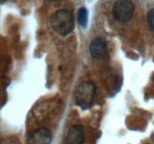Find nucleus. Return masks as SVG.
I'll list each match as a JSON object with an SVG mask.
<instances>
[{"label":"nucleus","instance_id":"nucleus-7","mask_svg":"<svg viewBox=\"0 0 154 144\" xmlns=\"http://www.w3.org/2000/svg\"><path fill=\"white\" fill-rule=\"evenodd\" d=\"M77 20L79 22V25L85 28L88 26V11L85 7H81L77 12Z\"/></svg>","mask_w":154,"mask_h":144},{"label":"nucleus","instance_id":"nucleus-5","mask_svg":"<svg viewBox=\"0 0 154 144\" xmlns=\"http://www.w3.org/2000/svg\"><path fill=\"white\" fill-rule=\"evenodd\" d=\"M107 51H108L107 43L101 38H95L89 45V52L91 54V57L95 59L104 58L107 56Z\"/></svg>","mask_w":154,"mask_h":144},{"label":"nucleus","instance_id":"nucleus-4","mask_svg":"<svg viewBox=\"0 0 154 144\" xmlns=\"http://www.w3.org/2000/svg\"><path fill=\"white\" fill-rule=\"evenodd\" d=\"M52 134L46 128H39L32 131L29 135L27 143L29 144H51Z\"/></svg>","mask_w":154,"mask_h":144},{"label":"nucleus","instance_id":"nucleus-2","mask_svg":"<svg viewBox=\"0 0 154 144\" xmlns=\"http://www.w3.org/2000/svg\"><path fill=\"white\" fill-rule=\"evenodd\" d=\"M96 97V88L91 82H83L75 91V102L82 109L90 108Z\"/></svg>","mask_w":154,"mask_h":144},{"label":"nucleus","instance_id":"nucleus-1","mask_svg":"<svg viewBox=\"0 0 154 144\" xmlns=\"http://www.w3.org/2000/svg\"><path fill=\"white\" fill-rule=\"evenodd\" d=\"M50 24L55 32H57L60 36H66L74 30V16L68 10H58L51 16Z\"/></svg>","mask_w":154,"mask_h":144},{"label":"nucleus","instance_id":"nucleus-8","mask_svg":"<svg viewBox=\"0 0 154 144\" xmlns=\"http://www.w3.org/2000/svg\"><path fill=\"white\" fill-rule=\"evenodd\" d=\"M147 22H148L149 28L154 32V8L149 10L147 13Z\"/></svg>","mask_w":154,"mask_h":144},{"label":"nucleus","instance_id":"nucleus-9","mask_svg":"<svg viewBox=\"0 0 154 144\" xmlns=\"http://www.w3.org/2000/svg\"><path fill=\"white\" fill-rule=\"evenodd\" d=\"M49 1H55V0H49Z\"/></svg>","mask_w":154,"mask_h":144},{"label":"nucleus","instance_id":"nucleus-10","mask_svg":"<svg viewBox=\"0 0 154 144\" xmlns=\"http://www.w3.org/2000/svg\"><path fill=\"white\" fill-rule=\"evenodd\" d=\"M1 1H6V0H1Z\"/></svg>","mask_w":154,"mask_h":144},{"label":"nucleus","instance_id":"nucleus-3","mask_svg":"<svg viewBox=\"0 0 154 144\" xmlns=\"http://www.w3.org/2000/svg\"><path fill=\"white\" fill-rule=\"evenodd\" d=\"M134 13V4L131 0H117L113 7V16L117 21L125 22L132 18Z\"/></svg>","mask_w":154,"mask_h":144},{"label":"nucleus","instance_id":"nucleus-6","mask_svg":"<svg viewBox=\"0 0 154 144\" xmlns=\"http://www.w3.org/2000/svg\"><path fill=\"white\" fill-rule=\"evenodd\" d=\"M83 141H84V131L82 126L74 125L68 130L65 144H83Z\"/></svg>","mask_w":154,"mask_h":144}]
</instances>
